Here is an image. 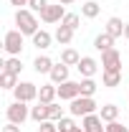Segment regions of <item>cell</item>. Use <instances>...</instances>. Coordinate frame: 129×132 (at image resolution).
I'll use <instances>...</instances> for the list:
<instances>
[{"mask_svg":"<svg viewBox=\"0 0 129 132\" xmlns=\"http://www.w3.org/2000/svg\"><path fill=\"white\" fill-rule=\"evenodd\" d=\"M15 26L18 31L23 33V36H35V33L41 31L38 28V18L33 13L31 8H18L15 10Z\"/></svg>","mask_w":129,"mask_h":132,"instance_id":"6da1fadb","label":"cell"},{"mask_svg":"<svg viewBox=\"0 0 129 132\" xmlns=\"http://www.w3.org/2000/svg\"><path fill=\"white\" fill-rule=\"evenodd\" d=\"M99 107L94 97H76L71 104H68V114L71 117H86V114H94Z\"/></svg>","mask_w":129,"mask_h":132,"instance_id":"7a4b0ae2","label":"cell"},{"mask_svg":"<svg viewBox=\"0 0 129 132\" xmlns=\"http://www.w3.org/2000/svg\"><path fill=\"white\" fill-rule=\"evenodd\" d=\"M23 38H25V36L18 31V28H15V31H8L5 38H3V48H5V53H8V56H20V53H23V43H25Z\"/></svg>","mask_w":129,"mask_h":132,"instance_id":"3957f363","label":"cell"},{"mask_svg":"<svg viewBox=\"0 0 129 132\" xmlns=\"http://www.w3.org/2000/svg\"><path fill=\"white\" fill-rule=\"evenodd\" d=\"M5 117H8V122H13V125H23L25 119H31V107H28L25 102H13V104L5 109Z\"/></svg>","mask_w":129,"mask_h":132,"instance_id":"277c9868","label":"cell"},{"mask_svg":"<svg viewBox=\"0 0 129 132\" xmlns=\"http://www.w3.org/2000/svg\"><path fill=\"white\" fill-rule=\"evenodd\" d=\"M13 94H15V102H25V104H31L33 99H38V86L33 81H20L13 89Z\"/></svg>","mask_w":129,"mask_h":132,"instance_id":"5b68a950","label":"cell"},{"mask_svg":"<svg viewBox=\"0 0 129 132\" xmlns=\"http://www.w3.org/2000/svg\"><path fill=\"white\" fill-rule=\"evenodd\" d=\"M101 71H122V53L116 48L101 53Z\"/></svg>","mask_w":129,"mask_h":132,"instance_id":"8992f818","label":"cell"},{"mask_svg":"<svg viewBox=\"0 0 129 132\" xmlns=\"http://www.w3.org/2000/svg\"><path fill=\"white\" fill-rule=\"evenodd\" d=\"M76 97H81V84L79 81H63V84H58V99L61 102H73Z\"/></svg>","mask_w":129,"mask_h":132,"instance_id":"52a82bcc","label":"cell"},{"mask_svg":"<svg viewBox=\"0 0 129 132\" xmlns=\"http://www.w3.org/2000/svg\"><path fill=\"white\" fill-rule=\"evenodd\" d=\"M81 127L84 132H106V122L99 117V112H94V114L81 117Z\"/></svg>","mask_w":129,"mask_h":132,"instance_id":"ba28073f","label":"cell"},{"mask_svg":"<svg viewBox=\"0 0 129 132\" xmlns=\"http://www.w3.org/2000/svg\"><path fill=\"white\" fill-rule=\"evenodd\" d=\"M63 15H66V5L56 3V5H48V8L41 13V20H43V23H61Z\"/></svg>","mask_w":129,"mask_h":132,"instance_id":"9c48e42d","label":"cell"},{"mask_svg":"<svg viewBox=\"0 0 129 132\" xmlns=\"http://www.w3.org/2000/svg\"><path fill=\"white\" fill-rule=\"evenodd\" d=\"M79 74L84 76V79H94V74L99 71V61L96 59H91V56H81V61H79Z\"/></svg>","mask_w":129,"mask_h":132,"instance_id":"30bf717a","label":"cell"},{"mask_svg":"<svg viewBox=\"0 0 129 132\" xmlns=\"http://www.w3.org/2000/svg\"><path fill=\"white\" fill-rule=\"evenodd\" d=\"M53 59L46 56V53H38L35 59H33V69H35V74H51V69H53Z\"/></svg>","mask_w":129,"mask_h":132,"instance_id":"8fae6325","label":"cell"},{"mask_svg":"<svg viewBox=\"0 0 129 132\" xmlns=\"http://www.w3.org/2000/svg\"><path fill=\"white\" fill-rule=\"evenodd\" d=\"M48 76H51V84H56V86H58V84H63V81H68V66H66L63 61H58V64L51 69Z\"/></svg>","mask_w":129,"mask_h":132,"instance_id":"7c38bea8","label":"cell"},{"mask_svg":"<svg viewBox=\"0 0 129 132\" xmlns=\"http://www.w3.org/2000/svg\"><path fill=\"white\" fill-rule=\"evenodd\" d=\"M56 97H58V86L56 84H43L38 89V102H43V104H53Z\"/></svg>","mask_w":129,"mask_h":132,"instance_id":"4fadbf2b","label":"cell"},{"mask_svg":"<svg viewBox=\"0 0 129 132\" xmlns=\"http://www.w3.org/2000/svg\"><path fill=\"white\" fill-rule=\"evenodd\" d=\"M31 119L33 122H46V119H51V107L48 104H43V102H38L35 107H31Z\"/></svg>","mask_w":129,"mask_h":132,"instance_id":"5bb4252c","label":"cell"},{"mask_svg":"<svg viewBox=\"0 0 129 132\" xmlns=\"http://www.w3.org/2000/svg\"><path fill=\"white\" fill-rule=\"evenodd\" d=\"M31 38H33V46H35L38 51H46L51 43H53V36H51L48 31H43V28L35 33V36H31Z\"/></svg>","mask_w":129,"mask_h":132,"instance_id":"9a60e30c","label":"cell"},{"mask_svg":"<svg viewBox=\"0 0 129 132\" xmlns=\"http://www.w3.org/2000/svg\"><path fill=\"white\" fill-rule=\"evenodd\" d=\"M124 26H127V23H122V18H109V20H106V28H104V31L109 33V36H112V38H119V36H124Z\"/></svg>","mask_w":129,"mask_h":132,"instance_id":"2e32d148","label":"cell"},{"mask_svg":"<svg viewBox=\"0 0 129 132\" xmlns=\"http://www.w3.org/2000/svg\"><path fill=\"white\" fill-rule=\"evenodd\" d=\"M114 41H116V38H112L109 33L104 31V33H99L96 38H94V48H96V51H101V53H104V51L114 48Z\"/></svg>","mask_w":129,"mask_h":132,"instance_id":"e0dca14e","label":"cell"},{"mask_svg":"<svg viewBox=\"0 0 129 132\" xmlns=\"http://www.w3.org/2000/svg\"><path fill=\"white\" fill-rule=\"evenodd\" d=\"M73 33H76V31H71L68 26H58V28H56V33H53V38H56L61 46H68V43L73 41Z\"/></svg>","mask_w":129,"mask_h":132,"instance_id":"ac0fdd59","label":"cell"},{"mask_svg":"<svg viewBox=\"0 0 129 132\" xmlns=\"http://www.w3.org/2000/svg\"><path fill=\"white\" fill-rule=\"evenodd\" d=\"M3 71H10V74H18V76H20V71H23L20 56H8V59L3 61Z\"/></svg>","mask_w":129,"mask_h":132,"instance_id":"d6986e66","label":"cell"},{"mask_svg":"<svg viewBox=\"0 0 129 132\" xmlns=\"http://www.w3.org/2000/svg\"><path fill=\"white\" fill-rule=\"evenodd\" d=\"M101 84L109 86V89L119 86L122 84V71H101Z\"/></svg>","mask_w":129,"mask_h":132,"instance_id":"ffe728a7","label":"cell"},{"mask_svg":"<svg viewBox=\"0 0 129 132\" xmlns=\"http://www.w3.org/2000/svg\"><path fill=\"white\" fill-rule=\"evenodd\" d=\"M99 117H101L104 122H116V119H119V107H116V104H104V107L99 109Z\"/></svg>","mask_w":129,"mask_h":132,"instance_id":"44dd1931","label":"cell"},{"mask_svg":"<svg viewBox=\"0 0 129 132\" xmlns=\"http://www.w3.org/2000/svg\"><path fill=\"white\" fill-rule=\"evenodd\" d=\"M61 61H63L66 66H79L81 56H79V51H76V48H71V46H66V48L61 51Z\"/></svg>","mask_w":129,"mask_h":132,"instance_id":"7402d4cb","label":"cell"},{"mask_svg":"<svg viewBox=\"0 0 129 132\" xmlns=\"http://www.w3.org/2000/svg\"><path fill=\"white\" fill-rule=\"evenodd\" d=\"M99 13H101V5H99L96 0H89V3L81 5V15L84 18H96Z\"/></svg>","mask_w":129,"mask_h":132,"instance_id":"603a6c76","label":"cell"},{"mask_svg":"<svg viewBox=\"0 0 129 132\" xmlns=\"http://www.w3.org/2000/svg\"><path fill=\"white\" fill-rule=\"evenodd\" d=\"M18 84H20L18 81V74H10V71H3V74H0V86H3V89H10V92H13Z\"/></svg>","mask_w":129,"mask_h":132,"instance_id":"cb8c5ba5","label":"cell"},{"mask_svg":"<svg viewBox=\"0 0 129 132\" xmlns=\"http://www.w3.org/2000/svg\"><path fill=\"white\" fill-rule=\"evenodd\" d=\"M81 97H94V94H96V81H94V79H81Z\"/></svg>","mask_w":129,"mask_h":132,"instance_id":"d4e9b609","label":"cell"},{"mask_svg":"<svg viewBox=\"0 0 129 132\" xmlns=\"http://www.w3.org/2000/svg\"><path fill=\"white\" fill-rule=\"evenodd\" d=\"M79 23H81V15H79V13H66L63 20H61V26H68L71 31H76V28H79Z\"/></svg>","mask_w":129,"mask_h":132,"instance_id":"484cf974","label":"cell"},{"mask_svg":"<svg viewBox=\"0 0 129 132\" xmlns=\"http://www.w3.org/2000/svg\"><path fill=\"white\" fill-rule=\"evenodd\" d=\"M79 127L76 122H73V117H63V119H58V132H73Z\"/></svg>","mask_w":129,"mask_h":132,"instance_id":"4316f807","label":"cell"},{"mask_svg":"<svg viewBox=\"0 0 129 132\" xmlns=\"http://www.w3.org/2000/svg\"><path fill=\"white\" fill-rule=\"evenodd\" d=\"M48 5H51L48 0H28V8H31L33 13H43Z\"/></svg>","mask_w":129,"mask_h":132,"instance_id":"83f0119b","label":"cell"},{"mask_svg":"<svg viewBox=\"0 0 129 132\" xmlns=\"http://www.w3.org/2000/svg\"><path fill=\"white\" fill-rule=\"evenodd\" d=\"M51 107V119H53V122H58V119H63V107H61V104H56V102H53V104H48Z\"/></svg>","mask_w":129,"mask_h":132,"instance_id":"f1b7e54d","label":"cell"},{"mask_svg":"<svg viewBox=\"0 0 129 132\" xmlns=\"http://www.w3.org/2000/svg\"><path fill=\"white\" fill-rule=\"evenodd\" d=\"M38 132H58V122L46 119V122H41V125H38Z\"/></svg>","mask_w":129,"mask_h":132,"instance_id":"f546056e","label":"cell"},{"mask_svg":"<svg viewBox=\"0 0 129 132\" xmlns=\"http://www.w3.org/2000/svg\"><path fill=\"white\" fill-rule=\"evenodd\" d=\"M106 132H129V127L116 119V122H106Z\"/></svg>","mask_w":129,"mask_h":132,"instance_id":"4dcf8cb0","label":"cell"},{"mask_svg":"<svg viewBox=\"0 0 129 132\" xmlns=\"http://www.w3.org/2000/svg\"><path fill=\"white\" fill-rule=\"evenodd\" d=\"M0 132H20V125H13V122H8V125H5Z\"/></svg>","mask_w":129,"mask_h":132,"instance_id":"1f68e13d","label":"cell"},{"mask_svg":"<svg viewBox=\"0 0 129 132\" xmlns=\"http://www.w3.org/2000/svg\"><path fill=\"white\" fill-rule=\"evenodd\" d=\"M10 5H15V8H23V5H28V0H10Z\"/></svg>","mask_w":129,"mask_h":132,"instance_id":"d6a6232c","label":"cell"},{"mask_svg":"<svg viewBox=\"0 0 129 132\" xmlns=\"http://www.w3.org/2000/svg\"><path fill=\"white\" fill-rule=\"evenodd\" d=\"M124 38H129V20H127V26H124Z\"/></svg>","mask_w":129,"mask_h":132,"instance_id":"836d02e7","label":"cell"},{"mask_svg":"<svg viewBox=\"0 0 129 132\" xmlns=\"http://www.w3.org/2000/svg\"><path fill=\"white\" fill-rule=\"evenodd\" d=\"M61 5H71V3H76V0H58Z\"/></svg>","mask_w":129,"mask_h":132,"instance_id":"e575fe53","label":"cell"},{"mask_svg":"<svg viewBox=\"0 0 129 132\" xmlns=\"http://www.w3.org/2000/svg\"><path fill=\"white\" fill-rule=\"evenodd\" d=\"M73 132H84V127H76V130H73Z\"/></svg>","mask_w":129,"mask_h":132,"instance_id":"d590c367","label":"cell"}]
</instances>
